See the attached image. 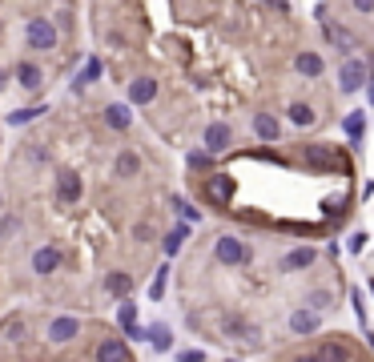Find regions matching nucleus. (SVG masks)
I'll return each mask as SVG.
<instances>
[{
	"label": "nucleus",
	"mask_w": 374,
	"mask_h": 362,
	"mask_svg": "<svg viewBox=\"0 0 374 362\" xmlns=\"http://www.w3.org/2000/svg\"><path fill=\"white\" fill-rule=\"evenodd\" d=\"M105 121H109V125H113V129H129V109H125V105H109V109H105Z\"/></svg>",
	"instance_id": "f3484780"
},
{
	"label": "nucleus",
	"mask_w": 374,
	"mask_h": 362,
	"mask_svg": "<svg viewBox=\"0 0 374 362\" xmlns=\"http://www.w3.org/2000/svg\"><path fill=\"white\" fill-rule=\"evenodd\" d=\"M254 129H258L261 141H274V137H278V121L270 113H258V117H254Z\"/></svg>",
	"instance_id": "dca6fc26"
},
{
	"label": "nucleus",
	"mask_w": 374,
	"mask_h": 362,
	"mask_svg": "<svg viewBox=\"0 0 374 362\" xmlns=\"http://www.w3.org/2000/svg\"><path fill=\"white\" fill-rule=\"evenodd\" d=\"M57 198H61V205H73V201L81 198V178L65 169V173L57 178Z\"/></svg>",
	"instance_id": "423d86ee"
},
{
	"label": "nucleus",
	"mask_w": 374,
	"mask_h": 362,
	"mask_svg": "<svg viewBox=\"0 0 374 362\" xmlns=\"http://www.w3.org/2000/svg\"><path fill=\"white\" fill-rule=\"evenodd\" d=\"M129 290H133L129 274H109V294L113 298H129Z\"/></svg>",
	"instance_id": "aec40b11"
},
{
	"label": "nucleus",
	"mask_w": 374,
	"mask_h": 362,
	"mask_svg": "<svg viewBox=\"0 0 374 362\" xmlns=\"http://www.w3.org/2000/svg\"><path fill=\"white\" fill-rule=\"evenodd\" d=\"M362 125H366V113H350L346 117V137L358 145V137H362Z\"/></svg>",
	"instance_id": "4be33fe9"
},
{
	"label": "nucleus",
	"mask_w": 374,
	"mask_h": 362,
	"mask_svg": "<svg viewBox=\"0 0 374 362\" xmlns=\"http://www.w3.org/2000/svg\"><path fill=\"white\" fill-rule=\"evenodd\" d=\"M185 233H189V226H178V230H173L169 238H165V254H169V258H173V254L181 249V242H185Z\"/></svg>",
	"instance_id": "5701e85b"
},
{
	"label": "nucleus",
	"mask_w": 374,
	"mask_h": 362,
	"mask_svg": "<svg viewBox=\"0 0 374 362\" xmlns=\"http://www.w3.org/2000/svg\"><path fill=\"white\" fill-rule=\"evenodd\" d=\"M302 157H306L310 165H318V169H334L338 165V157L330 153L326 145H310V149H302Z\"/></svg>",
	"instance_id": "f8f14e48"
},
{
	"label": "nucleus",
	"mask_w": 374,
	"mask_h": 362,
	"mask_svg": "<svg viewBox=\"0 0 374 362\" xmlns=\"http://www.w3.org/2000/svg\"><path fill=\"white\" fill-rule=\"evenodd\" d=\"M298 362H322V359H298Z\"/></svg>",
	"instance_id": "473e14b6"
},
{
	"label": "nucleus",
	"mask_w": 374,
	"mask_h": 362,
	"mask_svg": "<svg viewBox=\"0 0 374 362\" xmlns=\"http://www.w3.org/2000/svg\"><path fill=\"white\" fill-rule=\"evenodd\" d=\"M290 121L298 125V129H306V125H314V109L302 105V101H294V105H290Z\"/></svg>",
	"instance_id": "a211bd4d"
},
{
	"label": "nucleus",
	"mask_w": 374,
	"mask_h": 362,
	"mask_svg": "<svg viewBox=\"0 0 374 362\" xmlns=\"http://www.w3.org/2000/svg\"><path fill=\"white\" fill-rule=\"evenodd\" d=\"M354 13H374V0H354Z\"/></svg>",
	"instance_id": "2f4dec72"
},
{
	"label": "nucleus",
	"mask_w": 374,
	"mask_h": 362,
	"mask_svg": "<svg viewBox=\"0 0 374 362\" xmlns=\"http://www.w3.org/2000/svg\"><path fill=\"white\" fill-rule=\"evenodd\" d=\"M338 85H342V93H358V89L366 85V65H362L358 57H350V61L338 68Z\"/></svg>",
	"instance_id": "20e7f679"
},
{
	"label": "nucleus",
	"mask_w": 374,
	"mask_h": 362,
	"mask_svg": "<svg viewBox=\"0 0 374 362\" xmlns=\"http://www.w3.org/2000/svg\"><path fill=\"white\" fill-rule=\"evenodd\" d=\"M294 65H298V73H302V77H318V73H322V57H318V52H302Z\"/></svg>",
	"instance_id": "4468645a"
},
{
	"label": "nucleus",
	"mask_w": 374,
	"mask_h": 362,
	"mask_svg": "<svg viewBox=\"0 0 374 362\" xmlns=\"http://www.w3.org/2000/svg\"><path fill=\"white\" fill-rule=\"evenodd\" d=\"M153 97H157V81H153V77H137V81L129 85V101H133V105H149Z\"/></svg>",
	"instance_id": "6e6552de"
},
{
	"label": "nucleus",
	"mask_w": 374,
	"mask_h": 362,
	"mask_svg": "<svg viewBox=\"0 0 374 362\" xmlns=\"http://www.w3.org/2000/svg\"><path fill=\"white\" fill-rule=\"evenodd\" d=\"M217 262H222V266L250 262V246H245L242 238H222V242H217Z\"/></svg>",
	"instance_id": "f03ea898"
},
{
	"label": "nucleus",
	"mask_w": 374,
	"mask_h": 362,
	"mask_svg": "<svg viewBox=\"0 0 374 362\" xmlns=\"http://www.w3.org/2000/svg\"><path fill=\"white\" fill-rule=\"evenodd\" d=\"M165 278H169V270L161 266V270H157V278H153V286H149V294H153V298H161V294H165Z\"/></svg>",
	"instance_id": "bb28decb"
},
{
	"label": "nucleus",
	"mask_w": 374,
	"mask_h": 362,
	"mask_svg": "<svg viewBox=\"0 0 374 362\" xmlns=\"http://www.w3.org/2000/svg\"><path fill=\"white\" fill-rule=\"evenodd\" d=\"M33 117H45V109H17V113H8V125H29Z\"/></svg>",
	"instance_id": "393cba45"
},
{
	"label": "nucleus",
	"mask_w": 374,
	"mask_h": 362,
	"mask_svg": "<svg viewBox=\"0 0 374 362\" xmlns=\"http://www.w3.org/2000/svg\"><path fill=\"white\" fill-rule=\"evenodd\" d=\"M77 330H81L77 318H57V322L49 326V342H73V338H77Z\"/></svg>",
	"instance_id": "9d476101"
},
{
	"label": "nucleus",
	"mask_w": 374,
	"mask_h": 362,
	"mask_svg": "<svg viewBox=\"0 0 374 362\" xmlns=\"http://www.w3.org/2000/svg\"><path fill=\"white\" fill-rule=\"evenodd\" d=\"M173 210H178V214L185 217V222H194V217H197V210H194V205H189L185 198H173Z\"/></svg>",
	"instance_id": "cd10ccee"
},
{
	"label": "nucleus",
	"mask_w": 374,
	"mask_h": 362,
	"mask_svg": "<svg viewBox=\"0 0 374 362\" xmlns=\"http://www.w3.org/2000/svg\"><path fill=\"white\" fill-rule=\"evenodd\" d=\"M149 338H153V346H157V350H169V346H173L169 326H153V330H149Z\"/></svg>",
	"instance_id": "b1692460"
},
{
	"label": "nucleus",
	"mask_w": 374,
	"mask_h": 362,
	"mask_svg": "<svg viewBox=\"0 0 374 362\" xmlns=\"http://www.w3.org/2000/svg\"><path fill=\"white\" fill-rule=\"evenodd\" d=\"M17 81L24 85V89H41V68H36V65H20L17 68Z\"/></svg>",
	"instance_id": "412c9836"
},
{
	"label": "nucleus",
	"mask_w": 374,
	"mask_h": 362,
	"mask_svg": "<svg viewBox=\"0 0 374 362\" xmlns=\"http://www.w3.org/2000/svg\"><path fill=\"white\" fill-rule=\"evenodd\" d=\"M97 362H129V350H125L121 338H105L97 346Z\"/></svg>",
	"instance_id": "1a4fd4ad"
},
{
	"label": "nucleus",
	"mask_w": 374,
	"mask_h": 362,
	"mask_svg": "<svg viewBox=\"0 0 374 362\" xmlns=\"http://www.w3.org/2000/svg\"><path fill=\"white\" fill-rule=\"evenodd\" d=\"M229 141H233V133H229L226 121L206 125V153H222V149H229Z\"/></svg>",
	"instance_id": "39448f33"
},
{
	"label": "nucleus",
	"mask_w": 374,
	"mask_h": 362,
	"mask_svg": "<svg viewBox=\"0 0 374 362\" xmlns=\"http://www.w3.org/2000/svg\"><path fill=\"white\" fill-rule=\"evenodd\" d=\"M57 266H61V249H57V246H41L33 254V270L41 274V278H45V274H52Z\"/></svg>",
	"instance_id": "0eeeda50"
},
{
	"label": "nucleus",
	"mask_w": 374,
	"mask_h": 362,
	"mask_svg": "<svg viewBox=\"0 0 374 362\" xmlns=\"http://www.w3.org/2000/svg\"><path fill=\"white\" fill-rule=\"evenodd\" d=\"M24 36H29V45H33L36 52H49L52 45H57V29H52V20H45V17H33V20H29Z\"/></svg>",
	"instance_id": "f257e3e1"
},
{
	"label": "nucleus",
	"mask_w": 374,
	"mask_h": 362,
	"mask_svg": "<svg viewBox=\"0 0 374 362\" xmlns=\"http://www.w3.org/2000/svg\"><path fill=\"white\" fill-rule=\"evenodd\" d=\"M318 359H322V362H346V350H342V346H334V342H326Z\"/></svg>",
	"instance_id": "a878e982"
},
{
	"label": "nucleus",
	"mask_w": 374,
	"mask_h": 362,
	"mask_svg": "<svg viewBox=\"0 0 374 362\" xmlns=\"http://www.w3.org/2000/svg\"><path fill=\"white\" fill-rule=\"evenodd\" d=\"M201 185H206V198H210L213 205H229V198H233V178H226V173H210Z\"/></svg>",
	"instance_id": "7ed1b4c3"
},
{
	"label": "nucleus",
	"mask_w": 374,
	"mask_h": 362,
	"mask_svg": "<svg viewBox=\"0 0 374 362\" xmlns=\"http://www.w3.org/2000/svg\"><path fill=\"white\" fill-rule=\"evenodd\" d=\"M189 165H194V169H201V165L210 169V153H194V157H189Z\"/></svg>",
	"instance_id": "c756f323"
},
{
	"label": "nucleus",
	"mask_w": 374,
	"mask_h": 362,
	"mask_svg": "<svg viewBox=\"0 0 374 362\" xmlns=\"http://www.w3.org/2000/svg\"><path fill=\"white\" fill-rule=\"evenodd\" d=\"M350 249H354V254H362V249H366V233H354V238H350Z\"/></svg>",
	"instance_id": "7c9ffc66"
},
{
	"label": "nucleus",
	"mask_w": 374,
	"mask_h": 362,
	"mask_svg": "<svg viewBox=\"0 0 374 362\" xmlns=\"http://www.w3.org/2000/svg\"><path fill=\"white\" fill-rule=\"evenodd\" d=\"M371 97H374V81H371Z\"/></svg>",
	"instance_id": "f704fd0d"
},
{
	"label": "nucleus",
	"mask_w": 374,
	"mask_h": 362,
	"mask_svg": "<svg viewBox=\"0 0 374 362\" xmlns=\"http://www.w3.org/2000/svg\"><path fill=\"white\" fill-rule=\"evenodd\" d=\"M314 262V249L302 246V249H290L286 254V262H282V270H306V266Z\"/></svg>",
	"instance_id": "ddd939ff"
},
{
	"label": "nucleus",
	"mask_w": 374,
	"mask_h": 362,
	"mask_svg": "<svg viewBox=\"0 0 374 362\" xmlns=\"http://www.w3.org/2000/svg\"><path fill=\"white\" fill-rule=\"evenodd\" d=\"M97 73H101V65H97V61H89V65H85V73H81V77H77V85L93 81V77H97Z\"/></svg>",
	"instance_id": "c85d7f7f"
},
{
	"label": "nucleus",
	"mask_w": 374,
	"mask_h": 362,
	"mask_svg": "<svg viewBox=\"0 0 374 362\" xmlns=\"http://www.w3.org/2000/svg\"><path fill=\"white\" fill-rule=\"evenodd\" d=\"M290 326L298 330V334H310V330H318V314L314 310H294Z\"/></svg>",
	"instance_id": "2eb2a0df"
},
{
	"label": "nucleus",
	"mask_w": 374,
	"mask_h": 362,
	"mask_svg": "<svg viewBox=\"0 0 374 362\" xmlns=\"http://www.w3.org/2000/svg\"><path fill=\"white\" fill-rule=\"evenodd\" d=\"M117 322L125 326V334H129V338H149L145 330L137 326V306H133V302H121V310H117Z\"/></svg>",
	"instance_id": "9b49d317"
},
{
	"label": "nucleus",
	"mask_w": 374,
	"mask_h": 362,
	"mask_svg": "<svg viewBox=\"0 0 374 362\" xmlns=\"http://www.w3.org/2000/svg\"><path fill=\"white\" fill-rule=\"evenodd\" d=\"M0 89H4V73H0Z\"/></svg>",
	"instance_id": "72a5a7b5"
},
{
	"label": "nucleus",
	"mask_w": 374,
	"mask_h": 362,
	"mask_svg": "<svg viewBox=\"0 0 374 362\" xmlns=\"http://www.w3.org/2000/svg\"><path fill=\"white\" fill-rule=\"evenodd\" d=\"M137 169H141V157H137V153H129V149H125V153L117 157V173H121V178H133Z\"/></svg>",
	"instance_id": "6ab92c4d"
}]
</instances>
